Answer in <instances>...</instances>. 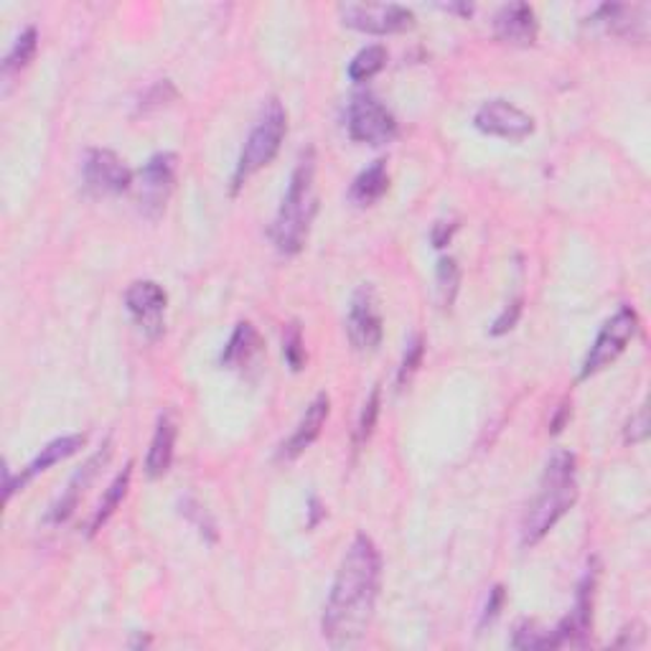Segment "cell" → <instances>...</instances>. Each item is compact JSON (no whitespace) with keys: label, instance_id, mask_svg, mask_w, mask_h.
<instances>
[{"label":"cell","instance_id":"6da1fadb","mask_svg":"<svg viewBox=\"0 0 651 651\" xmlns=\"http://www.w3.org/2000/svg\"><path fill=\"white\" fill-rule=\"evenodd\" d=\"M382 588V555L374 539L357 535L341 558L321 618L324 639L334 649L359 644L370 631Z\"/></svg>","mask_w":651,"mask_h":651},{"label":"cell","instance_id":"7a4b0ae2","mask_svg":"<svg viewBox=\"0 0 651 651\" xmlns=\"http://www.w3.org/2000/svg\"><path fill=\"white\" fill-rule=\"evenodd\" d=\"M578 501V461L570 451H558L547 461L539 491L522 520V545L543 543L555 524L576 507Z\"/></svg>","mask_w":651,"mask_h":651},{"label":"cell","instance_id":"3957f363","mask_svg":"<svg viewBox=\"0 0 651 651\" xmlns=\"http://www.w3.org/2000/svg\"><path fill=\"white\" fill-rule=\"evenodd\" d=\"M318 211V191H316V153L313 148L301 153L286 194H282L280 209L272 222V242L278 253L298 255L309 242L313 219Z\"/></svg>","mask_w":651,"mask_h":651},{"label":"cell","instance_id":"277c9868","mask_svg":"<svg viewBox=\"0 0 651 651\" xmlns=\"http://www.w3.org/2000/svg\"><path fill=\"white\" fill-rule=\"evenodd\" d=\"M288 136V113L286 107L280 105V100H268L257 115V120L249 130V136L242 146V153L237 159V166H234L232 174V191L237 194L242 186H245L249 178H253L257 171L270 166L280 153L282 140Z\"/></svg>","mask_w":651,"mask_h":651},{"label":"cell","instance_id":"5b68a950","mask_svg":"<svg viewBox=\"0 0 651 651\" xmlns=\"http://www.w3.org/2000/svg\"><path fill=\"white\" fill-rule=\"evenodd\" d=\"M639 332V316L631 305H621L606 324L601 326L598 336H595L591 351L583 359L580 367V380H591L598 372L606 370L624 354L633 336Z\"/></svg>","mask_w":651,"mask_h":651},{"label":"cell","instance_id":"8992f818","mask_svg":"<svg viewBox=\"0 0 651 651\" xmlns=\"http://www.w3.org/2000/svg\"><path fill=\"white\" fill-rule=\"evenodd\" d=\"M347 128L351 140L367 146H390L397 138V120L374 94H357L349 102Z\"/></svg>","mask_w":651,"mask_h":651},{"label":"cell","instance_id":"52a82bcc","mask_svg":"<svg viewBox=\"0 0 651 651\" xmlns=\"http://www.w3.org/2000/svg\"><path fill=\"white\" fill-rule=\"evenodd\" d=\"M176 184V155L174 153H159L138 171V178L132 182L136 188L138 209L148 219H159L166 211V204L174 194Z\"/></svg>","mask_w":651,"mask_h":651},{"label":"cell","instance_id":"ba28073f","mask_svg":"<svg viewBox=\"0 0 651 651\" xmlns=\"http://www.w3.org/2000/svg\"><path fill=\"white\" fill-rule=\"evenodd\" d=\"M344 26L370 36L405 34L415 28V13L397 3H347L341 5Z\"/></svg>","mask_w":651,"mask_h":651},{"label":"cell","instance_id":"9c48e42d","mask_svg":"<svg viewBox=\"0 0 651 651\" xmlns=\"http://www.w3.org/2000/svg\"><path fill=\"white\" fill-rule=\"evenodd\" d=\"M347 334L351 347L362 354H372L382 347L384 339V324L380 313V301L370 282L359 286L351 295L349 316H347Z\"/></svg>","mask_w":651,"mask_h":651},{"label":"cell","instance_id":"30bf717a","mask_svg":"<svg viewBox=\"0 0 651 651\" xmlns=\"http://www.w3.org/2000/svg\"><path fill=\"white\" fill-rule=\"evenodd\" d=\"M82 182L94 196H120L130 191L136 176L117 153L105 151V148H92L82 161Z\"/></svg>","mask_w":651,"mask_h":651},{"label":"cell","instance_id":"8fae6325","mask_svg":"<svg viewBox=\"0 0 651 651\" xmlns=\"http://www.w3.org/2000/svg\"><path fill=\"white\" fill-rule=\"evenodd\" d=\"M474 125L484 136L512 140V143H520V140L530 138L532 132H535L532 115L512 105L509 100H486L484 105L476 109Z\"/></svg>","mask_w":651,"mask_h":651},{"label":"cell","instance_id":"7c38bea8","mask_svg":"<svg viewBox=\"0 0 651 651\" xmlns=\"http://www.w3.org/2000/svg\"><path fill=\"white\" fill-rule=\"evenodd\" d=\"M166 290L155 280H136L125 293V309L151 341L166 332Z\"/></svg>","mask_w":651,"mask_h":651},{"label":"cell","instance_id":"4fadbf2b","mask_svg":"<svg viewBox=\"0 0 651 651\" xmlns=\"http://www.w3.org/2000/svg\"><path fill=\"white\" fill-rule=\"evenodd\" d=\"M109 456H113V443L107 441L97 453H94V456H90L80 468L74 470V476L69 478L67 489L61 491V497L54 501L49 514H46V522L65 524L69 516L77 512V507H80V501H82L84 493H88L92 481L100 476V470L107 466Z\"/></svg>","mask_w":651,"mask_h":651},{"label":"cell","instance_id":"5bb4252c","mask_svg":"<svg viewBox=\"0 0 651 651\" xmlns=\"http://www.w3.org/2000/svg\"><path fill=\"white\" fill-rule=\"evenodd\" d=\"M84 443H88V435H80V433H74V435H65V438H57V441H51V443H46L44 449H42V453H38V456L31 461V464L21 470L19 476L13 478V474H11V468H3V476H5V481H3V497H5V501H11V497L15 491H23V486H26L31 478H36L38 474H44V470H49L51 466H57V464H61V461H67V458H72L74 453H80L82 449H84Z\"/></svg>","mask_w":651,"mask_h":651},{"label":"cell","instance_id":"9a60e30c","mask_svg":"<svg viewBox=\"0 0 651 651\" xmlns=\"http://www.w3.org/2000/svg\"><path fill=\"white\" fill-rule=\"evenodd\" d=\"M328 412H332V399H328L326 392H318V395L313 397V403L305 407V415L301 418V422H298L293 435H290L288 441L280 445L278 458L293 461L301 456V453L309 451L311 445L318 441L321 430H324L326 420H328Z\"/></svg>","mask_w":651,"mask_h":651},{"label":"cell","instance_id":"2e32d148","mask_svg":"<svg viewBox=\"0 0 651 651\" xmlns=\"http://www.w3.org/2000/svg\"><path fill=\"white\" fill-rule=\"evenodd\" d=\"M537 15L527 3H509L493 15V34L512 46H532L537 42Z\"/></svg>","mask_w":651,"mask_h":651},{"label":"cell","instance_id":"e0dca14e","mask_svg":"<svg viewBox=\"0 0 651 651\" xmlns=\"http://www.w3.org/2000/svg\"><path fill=\"white\" fill-rule=\"evenodd\" d=\"M593 26H601L606 34L618 38H647V5L606 3L591 19Z\"/></svg>","mask_w":651,"mask_h":651},{"label":"cell","instance_id":"ac0fdd59","mask_svg":"<svg viewBox=\"0 0 651 651\" xmlns=\"http://www.w3.org/2000/svg\"><path fill=\"white\" fill-rule=\"evenodd\" d=\"M265 354V341L257 328L249 324V321H242L234 328L230 341H226V347L222 351V367L226 370H237V372H245L247 367H253L257 359Z\"/></svg>","mask_w":651,"mask_h":651},{"label":"cell","instance_id":"d6986e66","mask_svg":"<svg viewBox=\"0 0 651 651\" xmlns=\"http://www.w3.org/2000/svg\"><path fill=\"white\" fill-rule=\"evenodd\" d=\"M176 420L171 412H163L159 422H155V433L151 441V449H148L146 456V474L148 478H161L168 474L171 464H174V453H176Z\"/></svg>","mask_w":651,"mask_h":651},{"label":"cell","instance_id":"ffe728a7","mask_svg":"<svg viewBox=\"0 0 651 651\" xmlns=\"http://www.w3.org/2000/svg\"><path fill=\"white\" fill-rule=\"evenodd\" d=\"M387 188H390L387 163L374 161L370 168H364L362 174L354 178L349 196L351 201L359 204V207H372V204H376L384 194H387Z\"/></svg>","mask_w":651,"mask_h":651},{"label":"cell","instance_id":"44dd1931","mask_svg":"<svg viewBox=\"0 0 651 651\" xmlns=\"http://www.w3.org/2000/svg\"><path fill=\"white\" fill-rule=\"evenodd\" d=\"M130 481H132V464H125L120 474L113 478V484L107 486V491L102 493L97 509H94V514L90 520V537L97 535V532L109 522V516L117 512V507H120L123 499L128 497Z\"/></svg>","mask_w":651,"mask_h":651},{"label":"cell","instance_id":"7402d4cb","mask_svg":"<svg viewBox=\"0 0 651 651\" xmlns=\"http://www.w3.org/2000/svg\"><path fill=\"white\" fill-rule=\"evenodd\" d=\"M384 67H387V49L380 44H374V46H364V49L349 61L347 74L351 82H370L372 77L380 74Z\"/></svg>","mask_w":651,"mask_h":651},{"label":"cell","instance_id":"603a6c76","mask_svg":"<svg viewBox=\"0 0 651 651\" xmlns=\"http://www.w3.org/2000/svg\"><path fill=\"white\" fill-rule=\"evenodd\" d=\"M36 49H38V31L34 26H28L26 31H21V36L15 38L11 46V51L5 54L3 72L5 74L21 72V69L28 67V61L36 57Z\"/></svg>","mask_w":651,"mask_h":651},{"label":"cell","instance_id":"cb8c5ba5","mask_svg":"<svg viewBox=\"0 0 651 651\" xmlns=\"http://www.w3.org/2000/svg\"><path fill=\"white\" fill-rule=\"evenodd\" d=\"M435 282H438V298H441L443 309H451L456 303L458 286H461V268L453 257H443L435 268Z\"/></svg>","mask_w":651,"mask_h":651},{"label":"cell","instance_id":"d4e9b609","mask_svg":"<svg viewBox=\"0 0 651 651\" xmlns=\"http://www.w3.org/2000/svg\"><path fill=\"white\" fill-rule=\"evenodd\" d=\"M282 357H286L288 367L293 372H301L305 362H309V354H305V344H303V334L301 326L290 324L286 328V336H282Z\"/></svg>","mask_w":651,"mask_h":651},{"label":"cell","instance_id":"484cf974","mask_svg":"<svg viewBox=\"0 0 651 651\" xmlns=\"http://www.w3.org/2000/svg\"><path fill=\"white\" fill-rule=\"evenodd\" d=\"M182 514L186 516L188 522L194 524L196 532H199L204 539H209V543H217V524H214V520H211V514L207 512V507L188 497V499L182 501Z\"/></svg>","mask_w":651,"mask_h":651},{"label":"cell","instance_id":"4316f807","mask_svg":"<svg viewBox=\"0 0 651 651\" xmlns=\"http://www.w3.org/2000/svg\"><path fill=\"white\" fill-rule=\"evenodd\" d=\"M380 405H382V392H380V387H374L372 395L367 397V403L362 407V415H359L357 445H364L372 438L374 426H376V418H380Z\"/></svg>","mask_w":651,"mask_h":651},{"label":"cell","instance_id":"83f0119b","mask_svg":"<svg viewBox=\"0 0 651 651\" xmlns=\"http://www.w3.org/2000/svg\"><path fill=\"white\" fill-rule=\"evenodd\" d=\"M422 357H426V341H422V336H415V339L407 344L403 364H399V372H397L399 387H405V384L410 382V376L418 372V367L422 364Z\"/></svg>","mask_w":651,"mask_h":651},{"label":"cell","instance_id":"f1b7e54d","mask_svg":"<svg viewBox=\"0 0 651 651\" xmlns=\"http://www.w3.org/2000/svg\"><path fill=\"white\" fill-rule=\"evenodd\" d=\"M520 316H522V301H520V298H516V301L509 303L507 309L501 311V316L497 321H493L491 336H504V334L512 332V328L516 326V321H520Z\"/></svg>","mask_w":651,"mask_h":651},{"label":"cell","instance_id":"f546056e","mask_svg":"<svg viewBox=\"0 0 651 651\" xmlns=\"http://www.w3.org/2000/svg\"><path fill=\"white\" fill-rule=\"evenodd\" d=\"M647 407H641V410L633 415L629 420V426H626V443H641L647 438Z\"/></svg>","mask_w":651,"mask_h":651},{"label":"cell","instance_id":"4dcf8cb0","mask_svg":"<svg viewBox=\"0 0 651 651\" xmlns=\"http://www.w3.org/2000/svg\"><path fill=\"white\" fill-rule=\"evenodd\" d=\"M501 606H504V588L501 585H497L491 591V595H489V601H486V606H484V614H481V624L478 626H486V624H491L493 618L499 616V611H501Z\"/></svg>","mask_w":651,"mask_h":651},{"label":"cell","instance_id":"1f68e13d","mask_svg":"<svg viewBox=\"0 0 651 651\" xmlns=\"http://www.w3.org/2000/svg\"><path fill=\"white\" fill-rule=\"evenodd\" d=\"M453 232H456V224H445V222H438L433 226V247H445L453 237Z\"/></svg>","mask_w":651,"mask_h":651},{"label":"cell","instance_id":"d6a6232c","mask_svg":"<svg viewBox=\"0 0 651 651\" xmlns=\"http://www.w3.org/2000/svg\"><path fill=\"white\" fill-rule=\"evenodd\" d=\"M568 420H570V407H568V405H562V407H560V410H558V415H555V420L550 422L553 433H555V435H558V433H560V430L565 428V422H568Z\"/></svg>","mask_w":651,"mask_h":651},{"label":"cell","instance_id":"836d02e7","mask_svg":"<svg viewBox=\"0 0 651 651\" xmlns=\"http://www.w3.org/2000/svg\"><path fill=\"white\" fill-rule=\"evenodd\" d=\"M309 507H311V522H309V527H316L321 516H326V509L321 507V501H318V499H311V504H309Z\"/></svg>","mask_w":651,"mask_h":651},{"label":"cell","instance_id":"e575fe53","mask_svg":"<svg viewBox=\"0 0 651 651\" xmlns=\"http://www.w3.org/2000/svg\"><path fill=\"white\" fill-rule=\"evenodd\" d=\"M443 11L461 13V15H470V13H474V5H443Z\"/></svg>","mask_w":651,"mask_h":651}]
</instances>
